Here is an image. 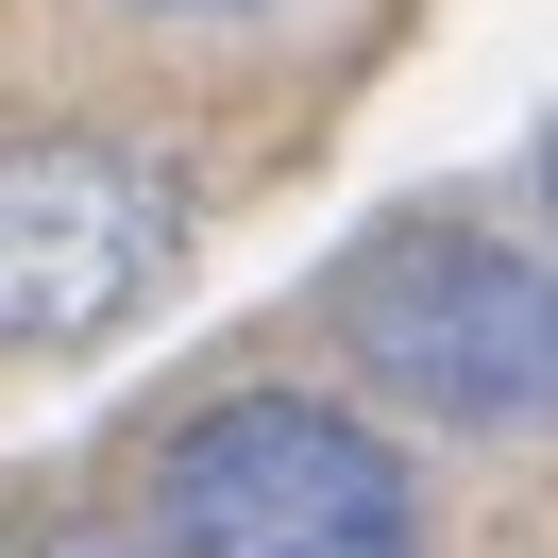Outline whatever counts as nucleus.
<instances>
[{
  "label": "nucleus",
  "instance_id": "obj_1",
  "mask_svg": "<svg viewBox=\"0 0 558 558\" xmlns=\"http://www.w3.org/2000/svg\"><path fill=\"white\" fill-rule=\"evenodd\" d=\"M339 339L373 355V389H407L423 423H474V440H524L558 407V305L542 254L474 238V220H407L339 271Z\"/></svg>",
  "mask_w": 558,
  "mask_h": 558
},
{
  "label": "nucleus",
  "instance_id": "obj_5",
  "mask_svg": "<svg viewBox=\"0 0 558 558\" xmlns=\"http://www.w3.org/2000/svg\"><path fill=\"white\" fill-rule=\"evenodd\" d=\"M204 17H254V0H204Z\"/></svg>",
  "mask_w": 558,
  "mask_h": 558
},
{
  "label": "nucleus",
  "instance_id": "obj_4",
  "mask_svg": "<svg viewBox=\"0 0 558 558\" xmlns=\"http://www.w3.org/2000/svg\"><path fill=\"white\" fill-rule=\"evenodd\" d=\"M35 558H153V542H119V524H69V542H35Z\"/></svg>",
  "mask_w": 558,
  "mask_h": 558
},
{
  "label": "nucleus",
  "instance_id": "obj_2",
  "mask_svg": "<svg viewBox=\"0 0 558 558\" xmlns=\"http://www.w3.org/2000/svg\"><path fill=\"white\" fill-rule=\"evenodd\" d=\"M153 508H170V558H423L407 457L322 389L204 407L170 440V474H153Z\"/></svg>",
  "mask_w": 558,
  "mask_h": 558
},
{
  "label": "nucleus",
  "instance_id": "obj_3",
  "mask_svg": "<svg viewBox=\"0 0 558 558\" xmlns=\"http://www.w3.org/2000/svg\"><path fill=\"white\" fill-rule=\"evenodd\" d=\"M170 238H186L170 170L85 153V136H0V355L119 322L153 271H170Z\"/></svg>",
  "mask_w": 558,
  "mask_h": 558
}]
</instances>
